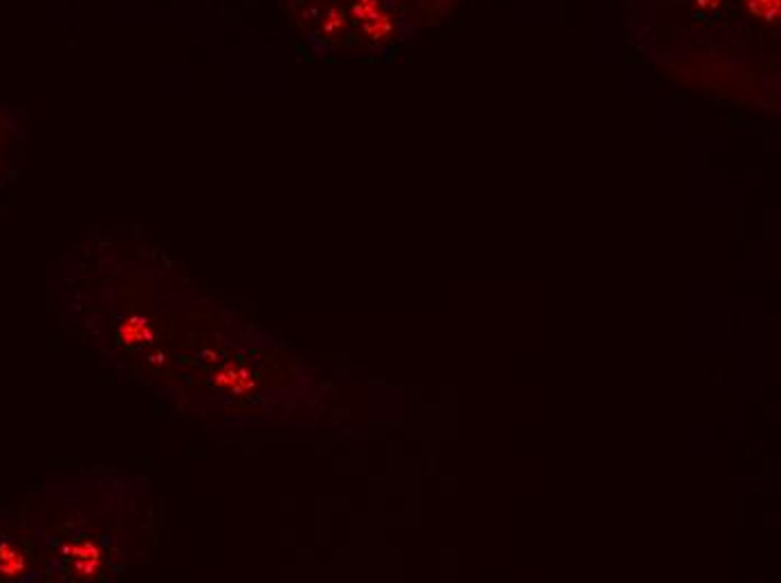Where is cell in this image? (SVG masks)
Segmentation results:
<instances>
[{
	"label": "cell",
	"instance_id": "cell-1",
	"mask_svg": "<svg viewBox=\"0 0 781 583\" xmlns=\"http://www.w3.org/2000/svg\"><path fill=\"white\" fill-rule=\"evenodd\" d=\"M750 7L765 21H775L779 16V0H750Z\"/></svg>",
	"mask_w": 781,
	"mask_h": 583
}]
</instances>
